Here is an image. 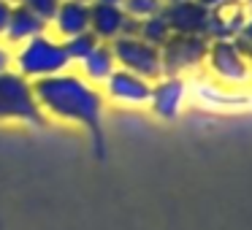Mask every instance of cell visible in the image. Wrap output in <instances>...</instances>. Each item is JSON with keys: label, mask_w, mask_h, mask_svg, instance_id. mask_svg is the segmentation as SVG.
<instances>
[{"label": "cell", "mask_w": 252, "mask_h": 230, "mask_svg": "<svg viewBox=\"0 0 252 230\" xmlns=\"http://www.w3.org/2000/svg\"><path fill=\"white\" fill-rule=\"evenodd\" d=\"M33 92L41 111L60 116L65 122H76L93 138L98 157L106 154V133H103V95L95 84H90L82 73H57L49 79L33 82Z\"/></svg>", "instance_id": "obj_1"}, {"label": "cell", "mask_w": 252, "mask_h": 230, "mask_svg": "<svg viewBox=\"0 0 252 230\" xmlns=\"http://www.w3.org/2000/svg\"><path fill=\"white\" fill-rule=\"evenodd\" d=\"M11 68L28 82H38V79L65 73L71 68V60L65 55L63 41L44 33V35L30 38L28 44L17 46V55H11Z\"/></svg>", "instance_id": "obj_2"}, {"label": "cell", "mask_w": 252, "mask_h": 230, "mask_svg": "<svg viewBox=\"0 0 252 230\" xmlns=\"http://www.w3.org/2000/svg\"><path fill=\"white\" fill-rule=\"evenodd\" d=\"M0 119H19L38 127L46 125V114L35 100L33 82L19 76L14 68L0 71Z\"/></svg>", "instance_id": "obj_3"}, {"label": "cell", "mask_w": 252, "mask_h": 230, "mask_svg": "<svg viewBox=\"0 0 252 230\" xmlns=\"http://www.w3.org/2000/svg\"><path fill=\"white\" fill-rule=\"evenodd\" d=\"M111 52L117 57V68L130 71L144 79H163V57H160V46H152L141 41L138 35H122V38L111 41Z\"/></svg>", "instance_id": "obj_4"}, {"label": "cell", "mask_w": 252, "mask_h": 230, "mask_svg": "<svg viewBox=\"0 0 252 230\" xmlns=\"http://www.w3.org/2000/svg\"><path fill=\"white\" fill-rule=\"evenodd\" d=\"M209 52V38L206 35H179L171 33V38L160 46L163 57V73L165 76H179L182 71L201 65Z\"/></svg>", "instance_id": "obj_5"}, {"label": "cell", "mask_w": 252, "mask_h": 230, "mask_svg": "<svg viewBox=\"0 0 252 230\" xmlns=\"http://www.w3.org/2000/svg\"><path fill=\"white\" fill-rule=\"evenodd\" d=\"M206 60L212 65V71L225 82H247L252 76V65L247 60V52L239 46L236 38L225 41H209Z\"/></svg>", "instance_id": "obj_6"}, {"label": "cell", "mask_w": 252, "mask_h": 230, "mask_svg": "<svg viewBox=\"0 0 252 230\" xmlns=\"http://www.w3.org/2000/svg\"><path fill=\"white\" fill-rule=\"evenodd\" d=\"M90 33L103 44L122 38V35L138 33V19L127 17L122 6H109V3H90Z\"/></svg>", "instance_id": "obj_7"}, {"label": "cell", "mask_w": 252, "mask_h": 230, "mask_svg": "<svg viewBox=\"0 0 252 230\" xmlns=\"http://www.w3.org/2000/svg\"><path fill=\"white\" fill-rule=\"evenodd\" d=\"M103 84H106V95L125 106H144L149 103V95H152V82L149 79L122 71V68H117Z\"/></svg>", "instance_id": "obj_8"}, {"label": "cell", "mask_w": 252, "mask_h": 230, "mask_svg": "<svg viewBox=\"0 0 252 230\" xmlns=\"http://www.w3.org/2000/svg\"><path fill=\"white\" fill-rule=\"evenodd\" d=\"M209 14L212 11L198 6L195 0H182V3H165L163 6V17L168 19L171 33L179 35H206Z\"/></svg>", "instance_id": "obj_9"}, {"label": "cell", "mask_w": 252, "mask_h": 230, "mask_svg": "<svg viewBox=\"0 0 252 230\" xmlns=\"http://www.w3.org/2000/svg\"><path fill=\"white\" fill-rule=\"evenodd\" d=\"M187 87L179 76H163L158 84H152V95H149V106L158 116L163 119H174L182 111Z\"/></svg>", "instance_id": "obj_10"}, {"label": "cell", "mask_w": 252, "mask_h": 230, "mask_svg": "<svg viewBox=\"0 0 252 230\" xmlns=\"http://www.w3.org/2000/svg\"><path fill=\"white\" fill-rule=\"evenodd\" d=\"M49 28H55L57 38H71V35L90 33V3L84 0H60L55 19Z\"/></svg>", "instance_id": "obj_11"}, {"label": "cell", "mask_w": 252, "mask_h": 230, "mask_svg": "<svg viewBox=\"0 0 252 230\" xmlns=\"http://www.w3.org/2000/svg\"><path fill=\"white\" fill-rule=\"evenodd\" d=\"M46 30H49V25H46L44 19H38L33 11H28L22 3H17V6L11 8V19H8L3 41H6L8 46H22V44H28L30 38H35V35H44Z\"/></svg>", "instance_id": "obj_12"}, {"label": "cell", "mask_w": 252, "mask_h": 230, "mask_svg": "<svg viewBox=\"0 0 252 230\" xmlns=\"http://www.w3.org/2000/svg\"><path fill=\"white\" fill-rule=\"evenodd\" d=\"M79 65H82V76L87 79L90 84H103L106 79L117 71V57H114V52H111V44H103V41H100Z\"/></svg>", "instance_id": "obj_13"}, {"label": "cell", "mask_w": 252, "mask_h": 230, "mask_svg": "<svg viewBox=\"0 0 252 230\" xmlns=\"http://www.w3.org/2000/svg\"><path fill=\"white\" fill-rule=\"evenodd\" d=\"M138 38L147 41L152 46H163L165 41L171 38V25L168 19L163 17V11L155 14V17H147V19H138Z\"/></svg>", "instance_id": "obj_14"}, {"label": "cell", "mask_w": 252, "mask_h": 230, "mask_svg": "<svg viewBox=\"0 0 252 230\" xmlns=\"http://www.w3.org/2000/svg\"><path fill=\"white\" fill-rule=\"evenodd\" d=\"M98 44H100V41L95 38L93 33H82V35L63 38V46H65V55H68V60H71V65H73V62H82Z\"/></svg>", "instance_id": "obj_15"}, {"label": "cell", "mask_w": 252, "mask_h": 230, "mask_svg": "<svg viewBox=\"0 0 252 230\" xmlns=\"http://www.w3.org/2000/svg\"><path fill=\"white\" fill-rule=\"evenodd\" d=\"M163 0H122V8H125L127 17L133 19H147V17H155V14L163 11Z\"/></svg>", "instance_id": "obj_16"}, {"label": "cell", "mask_w": 252, "mask_h": 230, "mask_svg": "<svg viewBox=\"0 0 252 230\" xmlns=\"http://www.w3.org/2000/svg\"><path fill=\"white\" fill-rule=\"evenodd\" d=\"M22 6L28 11H33L38 19H44L46 25H52L57 8H60V0H22Z\"/></svg>", "instance_id": "obj_17"}, {"label": "cell", "mask_w": 252, "mask_h": 230, "mask_svg": "<svg viewBox=\"0 0 252 230\" xmlns=\"http://www.w3.org/2000/svg\"><path fill=\"white\" fill-rule=\"evenodd\" d=\"M239 46L244 52H252V11L247 14V22H244V28H241V33H239Z\"/></svg>", "instance_id": "obj_18"}, {"label": "cell", "mask_w": 252, "mask_h": 230, "mask_svg": "<svg viewBox=\"0 0 252 230\" xmlns=\"http://www.w3.org/2000/svg\"><path fill=\"white\" fill-rule=\"evenodd\" d=\"M11 3L8 0H0V38L6 35V28H8V19H11Z\"/></svg>", "instance_id": "obj_19"}, {"label": "cell", "mask_w": 252, "mask_h": 230, "mask_svg": "<svg viewBox=\"0 0 252 230\" xmlns=\"http://www.w3.org/2000/svg\"><path fill=\"white\" fill-rule=\"evenodd\" d=\"M6 68H11V49L0 44V71H6Z\"/></svg>", "instance_id": "obj_20"}, {"label": "cell", "mask_w": 252, "mask_h": 230, "mask_svg": "<svg viewBox=\"0 0 252 230\" xmlns=\"http://www.w3.org/2000/svg\"><path fill=\"white\" fill-rule=\"evenodd\" d=\"M198 6H203L206 11H214V8H220L222 3H228V0H195Z\"/></svg>", "instance_id": "obj_21"}, {"label": "cell", "mask_w": 252, "mask_h": 230, "mask_svg": "<svg viewBox=\"0 0 252 230\" xmlns=\"http://www.w3.org/2000/svg\"><path fill=\"white\" fill-rule=\"evenodd\" d=\"M93 3H109V6H122V0H93Z\"/></svg>", "instance_id": "obj_22"}, {"label": "cell", "mask_w": 252, "mask_h": 230, "mask_svg": "<svg viewBox=\"0 0 252 230\" xmlns=\"http://www.w3.org/2000/svg\"><path fill=\"white\" fill-rule=\"evenodd\" d=\"M8 3H11V6H17V3H22V0H8Z\"/></svg>", "instance_id": "obj_23"}, {"label": "cell", "mask_w": 252, "mask_h": 230, "mask_svg": "<svg viewBox=\"0 0 252 230\" xmlns=\"http://www.w3.org/2000/svg\"><path fill=\"white\" fill-rule=\"evenodd\" d=\"M163 3H182V0H163Z\"/></svg>", "instance_id": "obj_24"}, {"label": "cell", "mask_w": 252, "mask_h": 230, "mask_svg": "<svg viewBox=\"0 0 252 230\" xmlns=\"http://www.w3.org/2000/svg\"><path fill=\"white\" fill-rule=\"evenodd\" d=\"M84 3H93V0H84Z\"/></svg>", "instance_id": "obj_25"}]
</instances>
